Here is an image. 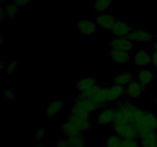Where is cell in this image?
Segmentation results:
<instances>
[{"mask_svg":"<svg viewBox=\"0 0 157 147\" xmlns=\"http://www.w3.org/2000/svg\"><path fill=\"white\" fill-rule=\"evenodd\" d=\"M115 116H121L129 123L136 125L144 115V110L129 101H123L115 107Z\"/></svg>","mask_w":157,"mask_h":147,"instance_id":"cell-1","label":"cell"},{"mask_svg":"<svg viewBox=\"0 0 157 147\" xmlns=\"http://www.w3.org/2000/svg\"><path fill=\"white\" fill-rule=\"evenodd\" d=\"M112 128L116 134L123 139H136L138 138V128L135 124L129 123L121 116H115L112 122Z\"/></svg>","mask_w":157,"mask_h":147,"instance_id":"cell-2","label":"cell"},{"mask_svg":"<svg viewBox=\"0 0 157 147\" xmlns=\"http://www.w3.org/2000/svg\"><path fill=\"white\" fill-rule=\"evenodd\" d=\"M81 95H82L84 97L89 98V99L94 101L101 108L104 107L108 104L107 101L106 100L105 96L104 95L103 87L98 85V84L94 85L92 88H90L87 91L84 92V93H81Z\"/></svg>","mask_w":157,"mask_h":147,"instance_id":"cell-3","label":"cell"},{"mask_svg":"<svg viewBox=\"0 0 157 147\" xmlns=\"http://www.w3.org/2000/svg\"><path fill=\"white\" fill-rule=\"evenodd\" d=\"M138 138L141 147H157V133L147 129H138Z\"/></svg>","mask_w":157,"mask_h":147,"instance_id":"cell-4","label":"cell"},{"mask_svg":"<svg viewBox=\"0 0 157 147\" xmlns=\"http://www.w3.org/2000/svg\"><path fill=\"white\" fill-rule=\"evenodd\" d=\"M104 95L107 103L117 100L119 98L126 94V88L124 86L113 84L112 86L103 87Z\"/></svg>","mask_w":157,"mask_h":147,"instance_id":"cell-5","label":"cell"},{"mask_svg":"<svg viewBox=\"0 0 157 147\" xmlns=\"http://www.w3.org/2000/svg\"><path fill=\"white\" fill-rule=\"evenodd\" d=\"M137 128L147 129V130L156 131L157 130V116L155 113L150 111H144L140 120L136 124Z\"/></svg>","mask_w":157,"mask_h":147,"instance_id":"cell-6","label":"cell"},{"mask_svg":"<svg viewBox=\"0 0 157 147\" xmlns=\"http://www.w3.org/2000/svg\"><path fill=\"white\" fill-rule=\"evenodd\" d=\"M127 38L133 42L148 43L154 39V35L151 32L141 29H133L128 35Z\"/></svg>","mask_w":157,"mask_h":147,"instance_id":"cell-7","label":"cell"},{"mask_svg":"<svg viewBox=\"0 0 157 147\" xmlns=\"http://www.w3.org/2000/svg\"><path fill=\"white\" fill-rule=\"evenodd\" d=\"M133 30V28L124 20H117L110 29L112 34L116 37H127Z\"/></svg>","mask_w":157,"mask_h":147,"instance_id":"cell-8","label":"cell"},{"mask_svg":"<svg viewBox=\"0 0 157 147\" xmlns=\"http://www.w3.org/2000/svg\"><path fill=\"white\" fill-rule=\"evenodd\" d=\"M111 48L119 49L130 52L133 48V41L127 37H116L110 41Z\"/></svg>","mask_w":157,"mask_h":147,"instance_id":"cell-9","label":"cell"},{"mask_svg":"<svg viewBox=\"0 0 157 147\" xmlns=\"http://www.w3.org/2000/svg\"><path fill=\"white\" fill-rule=\"evenodd\" d=\"M116 21L115 16L105 12L98 13V15L95 17V21L98 25L104 30H110Z\"/></svg>","mask_w":157,"mask_h":147,"instance_id":"cell-10","label":"cell"},{"mask_svg":"<svg viewBox=\"0 0 157 147\" xmlns=\"http://www.w3.org/2000/svg\"><path fill=\"white\" fill-rule=\"evenodd\" d=\"M73 105L78 106L82 108L85 109V110H88L90 113L92 112H95L97 110H100L101 108L98 104H97L94 101L92 100L89 99V98L84 97L82 95H78L73 102Z\"/></svg>","mask_w":157,"mask_h":147,"instance_id":"cell-11","label":"cell"},{"mask_svg":"<svg viewBox=\"0 0 157 147\" xmlns=\"http://www.w3.org/2000/svg\"><path fill=\"white\" fill-rule=\"evenodd\" d=\"M77 27L80 33L86 36H90L97 32L98 24L93 20H82L78 22Z\"/></svg>","mask_w":157,"mask_h":147,"instance_id":"cell-12","label":"cell"},{"mask_svg":"<svg viewBox=\"0 0 157 147\" xmlns=\"http://www.w3.org/2000/svg\"><path fill=\"white\" fill-rule=\"evenodd\" d=\"M109 55H110V58L113 62L117 63V64H126V63L129 62L130 60V53L129 51H126L119 50V49L111 48L109 52Z\"/></svg>","mask_w":157,"mask_h":147,"instance_id":"cell-13","label":"cell"},{"mask_svg":"<svg viewBox=\"0 0 157 147\" xmlns=\"http://www.w3.org/2000/svg\"><path fill=\"white\" fill-rule=\"evenodd\" d=\"M145 88L139 81L133 80L126 88V94L130 98H138L144 93Z\"/></svg>","mask_w":157,"mask_h":147,"instance_id":"cell-14","label":"cell"},{"mask_svg":"<svg viewBox=\"0 0 157 147\" xmlns=\"http://www.w3.org/2000/svg\"><path fill=\"white\" fill-rule=\"evenodd\" d=\"M133 62L139 67H147L152 63L151 55L145 50H139L135 54Z\"/></svg>","mask_w":157,"mask_h":147,"instance_id":"cell-15","label":"cell"},{"mask_svg":"<svg viewBox=\"0 0 157 147\" xmlns=\"http://www.w3.org/2000/svg\"><path fill=\"white\" fill-rule=\"evenodd\" d=\"M115 116V109L112 107L104 109L98 115V121L101 125H108L112 123Z\"/></svg>","mask_w":157,"mask_h":147,"instance_id":"cell-16","label":"cell"},{"mask_svg":"<svg viewBox=\"0 0 157 147\" xmlns=\"http://www.w3.org/2000/svg\"><path fill=\"white\" fill-rule=\"evenodd\" d=\"M68 120L70 121V122L73 123L79 129V130L81 133L87 131V130H90L92 126V123L90 119H81V118L76 117V116H73V115L70 114Z\"/></svg>","mask_w":157,"mask_h":147,"instance_id":"cell-17","label":"cell"},{"mask_svg":"<svg viewBox=\"0 0 157 147\" xmlns=\"http://www.w3.org/2000/svg\"><path fill=\"white\" fill-rule=\"evenodd\" d=\"M97 82H98V81H97L96 78L92 77L83 78V79H81L78 81V83L76 84V88L81 93H84V92L90 90L94 85H96Z\"/></svg>","mask_w":157,"mask_h":147,"instance_id":"cell-18","label":"cell"},{"mask_svg":"<svg viewBox=\"0 0 157 147\" xmlns=\"http://www.w3.org/2000/svg\"><path fill=\"white\" fill-rule=\"evenodd\" d=\"M64 109V102L58 100L52 101L46 108V114L48 117H54Z\"/></svg>","mask_w":157,"mask_h":147,"instance_id":"cell-19","label":"cell"},{"mask_svg":"<svg viewBox=\"0 0 157 147\" xmlns=\"http://www.w3.org/2000/svg\"><path fill=\"white\" fill-rule=\"evenodd\" d=\"M138 81L144 87H147V84L152 82L154 78V74L150 69L142 68L138 72Z\"/></svg>","mask_w":157,"mask_h":147,"instance_id":"cell-20","label":"cell"},{"mask_svg":"<svg viewBox=\"0 0 157 147\" xmlns=\"http://www.w3.org/2000/svg\"><path fill=\"white\" fill-rule=\"evenodd\" d=\"M133 75L130 72H124V73L117 74L113 77V84L121 86L128 85L132 81H133Z\"/></svg>","mask_w":157,"mask_h":147,"instance_id":"cell-21","label":"cell"},{"mask_svg":"<svg viewBox=\"0 0 157 147\" xmlns=\"http://www.w3.org/2000/svg\"><path fill=\"white\" fill-rule=\"evenodd\" d=\"M70 114L73 115V116H76V117L81 118V119H90L91 113L81 107H78V106L76 105H72L71 108L70 110Z\"/></svg>","mask_w":157,"mask_h":147,"instance_id":"cell-22","label":"cell"},{"mask_svg":"<svg viewBox=\"0 0 157 147\" xmlns=\"http://www.w3.org/2000/svg\"><path fill=\"white\" fill-rule=\"evenodd\" d=\"M61 130L66 136L82 133L73 123L70 122L69 120L61 126Z\"/></svg>","mask_w":157,"mask_h":147,"instance_id":"cell-23","label":"cell"},{"mask_svg":"<svg viewBox=\"0 0 157 147\" xmlns=\"http://www.w3.org/2000/svg\"><path fill=\"white\" fill-rule=\"evenodd\" d=\"M67 139L70 144L71 147H84L86 143V139L82 134H76L67 136Z\"/></svg>","mask_w":157,"mask_h":147,"instance_id":"cell-24","label":"cell"},{"mask_svg":"<svg viewBox=\"0 0 157 147\" xmlns=\"http://www.w3.org/2000/svg\"><path fill=\"white\" fill-rule=\"evenodd\" d=\"M113 0H95L94 2V9L98 13H102L111 7Z\"/></svg>","mask_w":157,"mask_h":147,"instance_id":"cell-25","label":"cell"},{"mask_svg":"<svg viewBox=\"0 0 157 147\" xmlns=\"http://www.w3.org/2000/svg\"><path fill=\"white\" fill-rule=\"evenodd\" d=\"M124 139L117 134H111L105 139L106 147H121Z\"/></svg>","mask_w":157,"mask_h":147,"instance_id":"cell-26","label":"cell"},{"mask_svg":"<svg viewBox=\"0 0 157 147\" xmlns=\"http://www.w3.org/2000/svg\"><path fill=\"white\" fill-rule=\"evenodd\" d=\"M5 8H6V15L12 18L18 14V10H19V7H18V6L15 4H14L13 2L6 6Z\"/></svg>","mask_w":157,"mask_h":147,"instance_id":"cell-27","label":"cell"},{"mask_svg":"<svg viewBox=\"0 0 157 147\" xmlns=\"http://www.w3.org/2000/svg\"><path fill=\"white\" fill-rule=\"evenodd\" d=\"M18 61H16V60H14V61H11L9 64H6V73L9 75L12 74L15 72L16 67H18Z\"/></svg>","mask_w":157,"mask_h":147,"instance_id":"cell-28","label":"cell"},{"mask_svg":"<svg viewBox=\"0 0 157 147\" xmlns=\"http://www.w3.org/2000/svg\"><path fill=\"white\" fill-rule=\"evenodd\" d=\"M121 147H141L140 144L136 141V139H126L123 140Z\"/></svg>","mask_w":157,"mask_h":147,"instance_id":"cell-29","label":"cell"},{"mask_svg":"<svg viewBox=\"0 0 157 147\" xmlns=\"http://www.w3.org/2000/svg\"><path fill=\"white\" fill-rule=\"evenodd\" d=\"M57 147H71L67 138H59L55 141Z\"/></svg>","mask_w":157,"mask_h":147,"instance_id":"cell-30","label":"cell"},{"mask_svg":"<svg viewBox=\"0 0 157 147\" xmlns=\"http://www.w3.org/2000/svg\"><path fill=\"white\" fill-rule=\"evenodd\" d=\"M45 134V129L40 128L37 130L35 133V138L36 140H41Z\"/></svg>","mask_w":157,"mask_h":147,"instance_id":"cell-31","label":"cell"},{"mask_svg":"<svg viewBox=\"0 0 157 147\" xmlns=\"http://www.w3.org/2000/svg\"><path fill=\"white\" fill-rule=\"evenodd\" d=\"M2 93L7 98L10 100H13L14 97H15V93H14V91L11 89L9 88H5L2 90Z\"/></svg>","mask_w":157,"mask_h":147,"instance_id":"cell-32","label":"cell"},{"mask_svg":"<svg viewBox=\"0 0 157 147\" xmlns=\"http://www.w3.org/2000/svg\"><path fill=\"white\" fill-rule=\"evenodd\" d=\"M30 1L31 0H13V3L16 5L18 7L21 8L29 4Z\"/></svg>","mask_w":157,"mask_h":147,"instance_id":"cell-33","label":"cell"},{"mask_svg":"<svg viewBox=\"0 0 157 147\" xmlns=\"http://www.w3.org/2000/svg\"><path fill=\"white\" fill-rule=\"evenodd\" d=\"M152 58V64H153L154 68L157 70V51H153V52L151 55Z\"/></svg>","mask_w":157,"mask_h":147,"instance_id":"cell-34","label":"cell"},{"mask_svg":"<svg viewBox=\"0 0 157 147\" xmlns=\"http://www.w3.org/2000/svg\"><path fill=\"white\" fill-rule=\"evenodd\" d=\"M6 8L5 7H2L1 9H0V18L1 20L5 19L6 16Z\"/></svg>","mask_w":157,"mask_h":147,"instance_id":"cell-35","label":"cell"},{"mask_svg":"<svg viewBox=\"0 0 157 147\" xmlns=\"http://www.w3.org/2000/svg\"><path fill=\"white\" fill-rule=\"evenodd\" d=\"M153 51H157V41H155V42L153 43Z\"/></svg>","mask_w":157,"mask_h":147,"instance_id":"cell-36","label":"cell"},{"mask_svg":"<svg viewBox=\"0 0 157 147\" xmlns=\"http://www.w3.org/2000/svg\"><path fill=\"white\" fill-rule=\"evenodd\" d=\"M6 65H4V64H3L2 62H1V67H2V68H4V67H6Z\"/></svg>","mask_w":157,"mask_h":147,"instance_id":"cell-37","label":"cell"},{"mask_svg":"<svg viewBox=\"0 0 157 147\" xmlns=\"http://www.w3.org/2000/svg\"><path fill=\"white\" fill-rule=\"evenodd\" d=\"M36 147H43V146H42V145H38Z\"/></svg>","mask_w":157,"mask_h":147,"instance_id":"cell-38","label":"cell"},{"mask_svg":"<svg viewBox=\"0 0 157 147\" xmlns=\"http://www.w3.org/2000/svg\"><path fill=\"white\" fill-rule=\"evenodd\" d=\"M156 105H157V100H156Z\"/></svg>","mask_w":157,"mask_h":147,"instance_id":"cell-39","label":"cell"},{"mask_svg":"<svg viewBox=\"0 0 157 147\" xmlns=\"http://www.w3.org/2000/svg\"><path fill=\"white\" fill-rule=\"evenodd\" d=\"M1 1H2V2H3V1H6V0H1Z\"/></svg>","mask_w":157,"mask_h":147,"instance_id":"cell-40","label":"cell"}]
</instances>
